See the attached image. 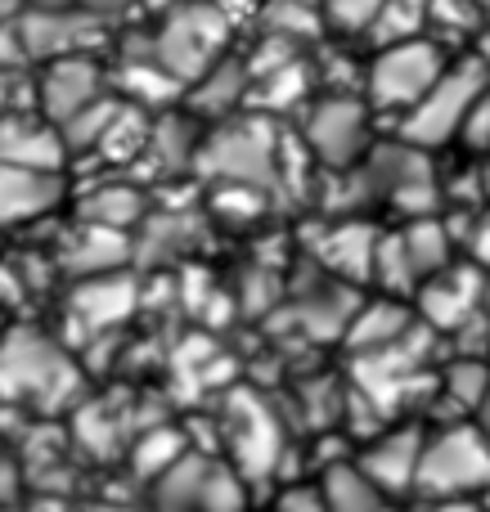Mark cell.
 Instances as JSON below:
<instances>
[{
	"mask_svg": "<svg viewBox=\"0 0 490 512\" xmlns=\"http://www.w3.org/2000/svg\"><path fill=\"white\" fill-rule=\"evenodd\" d=\"M185 454H189V445L180 432H171V427H149V432H140L131 445V468L140 481H158L162 472L176 468Z\"/></svg>",
	"mask_w": 490,
	"mask_h": 512,
	"instance_id": "cell-25",
	"label": "cell"
},
{
	"mask_svg": "<svg viewBox=\"0 0 490 512\" xmlns=\"http://www.w3.org/2000/svg\"><path fill=\"white\" fill-rule=\"evenodd\" d=\"M482 319L490 324V283H486V292H482Z\"/></svg>",
	"mask_w": 490,
	"mask_h": 512,
	"instance_id": "cell-35",
	"label": "cell"
},
{
	"mask_svg": "<svg viewBox=\"0 0 490 512\" xmlns=\"http://www.w3.org/2000/svg\"><path fill=\"white\" fill-rule=\"evenodd\" d=\"M131 234L122 230H104V225H86L81 221L77 230L63 239L59 248V265L63 274H72V279H95V274H117L131 265Z\"/></svg>",
	"mask_w": 490,
	"mask_h": 512,
	"instance_id": "cell-17",
	"label": "cell"
},
{
	"mask_svg": "<svg viewBox=\"0 0 490 512\" xmlns=\"http://www.w3.org/2000/svg\"><path fill=\"white\" fill-rule=\"evenodd\" d=\"M248 86H252L248 63L225 54L221 63H212V68L194 81V86H185L180 99H189V108H194L198 117H230L234 108L248 104Z\"/></svg>",
	"mask_w": 490,
	"mask_h": 512,
	"instance_id": "cell-19",
	"label": "cell"
},
{
	"mask_svg": "<svg viewBox=\"0 0 490 512\" xmlns=\"http://www.w3.org/2000/svg\"><path fill=\"white\" fill-rule=\"evenodd\" d=\"M486 387H490V364L482 355H459V360L441 373V391H446V400L459 405V414H477L486 400Z\"/></svg>",
	"mask_w": 490,
	"mask_h": 512,
	"instance_id": "cell-26",
	"label": "cell"
},
{
	"mask_svg": "<svg viewBox=\"0 0 490 512\" xmlns=\"http://www.w3.org/2000/svg\"><path fill=\"white\" fill-rule=\"evenodd\" d=\"M194 171L221 185H243L275 194L284 180V135L270 117H225L207 140H198Z\"/></svg>",
	"mask_w": 490,
	"mask_h": 512,
	"instance_id": "cell-2",
	"label": "cell"
},
{
	"mask_svg": "<svg viewBox=\"0 0 490 512\" xmlns=\"http://www.w3.org/2000/svg\"><path fill=\"white\" fill-rule=\"evenodd\" d=\"M320 495H324V512H392L387 495L360 477L356 463H333L320 481Z\"/></svg>",
	"mask_w": 490,
	"mask_h": 512,
	"instance_id": "cell-23",
	"label": "cell"
},
{
	"mask_svg": "<svg viewBox=\"0 0 490 512\" xmlns=\"http://www.w3.org/2000/svg\"><path fill=\"white\" fill-rule=\"evenodd\" d=\"M68 185L63 171H27V167H0V230L32 225L50 216L63 203Z\"/></svg>",
	"mask_w": 490,
	"mask_h": 512,
	"instance_id": "cell-16",
	"label": "cell"
},
{
	"mask_svg": "<svg viewBox=\"0 0 490 512\" xmlns=\"http://www.w3.org/2000/svg\"><path fill=\"white\" fill-rule=\"evenodd\" d=\"M477 427L490 436V387H486V400H482V409H477Z\"/></svg>",
	"mask_w": 490,
	"mask_h": 512,
	"instance_id": "cell-32",
	"label": "cell"
},
{
	"mask_svg": "<svg viewBox=\"0 0 490 512\" xmlns=\"http://www.w3.org/2000/svg\"><path fill=\"white\" fill-rule=\"evenodd\" d=\"M482 59H486V63H490V41H486V50H482Z\"/></svg>",
	"mask_w": 490,
	"mask_h": 512,
	"instance_id": "cell-38",
	"label": "cell"
},
{
	"mask_svg": "<svg viewBox=\"0 0 490 512\" xmlns=\"http://www.w3.org/2000/svg\"><path fill=\"white\" fill-rule=\"evenodd\" d=\"M275 512H324L320 486H293V490H284V495H279V504H275Z\"/></svg>",
	"mask_w": 490,
	"mask_h": 512,
	"instance_id": "cell-31",
	"label": "cell"
},
{
	"mask_svg": "<svg viewBox=\"0 0 490 512\" xmlns=\"http://www.w3.org/2000/svg\"><path fill=\"white\" fill-rule=\"evenodd\" d=\"M414 324H419V319H414V310L401 306V297H387V292H383V297H374V301H365V306L351 310L347 342L356 346L360 355H369V351H383V346L401 342Z\"/></svg>",
	"mask_w": 490,
	"mask_h": 512,
	"instance_id": "cell-20",
	"label": "cell"
},
{
	"mask_svg": "<svg viewBox=\"0 0 490 512\" xmlns=\"http://www.w3.org/2000/svg\"><path fill=\"white\" fill-rule=\"evenodd\" d=\"M378 9H383V0H320V18L324 27H333V32H369V23L378 18Z\"/></svg>",
	"mask_w": 490,
	"mask_h": 512,
	"instance_id": "cell-28",
	"label": "cell"
},
{
	"mask_svg": "<svg viewBox=\"0 0 490 512\" xmlns=\"http://www.w3.org/2000/svg\"><path fill=\"white\" fill-rule=\"evenodd\" d=\"M77 212H81V221L86 225H104V230L135 234V225L149 216V198H144L135 185L108 180V185H95L86 198H81Z\"/></svg>",
	"mask_w": 490,
	"mask_h": 512,
	"instance_id": "cell-22",
	"label": "cell"
},
{
	"mask_svg": "<svg viewBox=\"0 0 490 512\" xmlns=\"http://www.w3.org/2000/svg\"><path fill=\"white\" fill-rule=\"evenodd\" d=\"M32 95H36V113L45 122L63 126L90 108L95 99H104V68H99L90 54H68V59H50L41 68V77L32 81Z\"/></svg>",
	"mask_w": 490,
	"mask_h": 512,
	"instance_id": "cell-12",
	"label": "cell"
},
{
	"mask_svg": "<svg viewBox=\"0 0 490 512\" xmlns=\"http://www.w3.org/2000/svg\"><path fill=\"white\" fill-rule=\"evenodd\" d=\"M419 454H423V432L414 423L396 427V432H383L360 450L356 472L378 486L383 495H401V490H414V472H419Z\"/></svg>",
	"mask_w": 490,
	"mask_h": 512,
	"instance_id": "cell-15",
	"label": "cell"
},
{
	"mask_svg": "<svg viewBox=\"0 0 490 512\" xmlns=\"http://www.w3.org/2000/svg\"><path fill=\"white\" fill-rule=\"evenodd\" d=\"M230 18L212 5V0H180L162 14L158 32L149 36L153 63L167 77H176L180 86H194L212 63H221L230 54Z\"/></svg>",
	"mask_w": 490,
	"mask_h": 512,
	"instance_id": "cell-3",
	"label": "cell"
},
{
	"mask_svg": "<svg viewBox=\"0 0 490 512\" xmlns=\"http://www.w3.org/2000/svg\"><path fill=\"white\" fill-rule=\"evenodd\" d=\"M374 243H378V234L365 230L360 221H338L320 234L315 256L324 261V270L342 274L351 283H369V274H374Z\"/></svg>",
	"mask_w": 490,
	"mask_h": 512,
	"instance_id": "cell-21",
	"label": "cell"
},
{
	"mask_svg": "<svg viewBox=\"0 0 490 512\" xmlns=\"http://www.w3.org/2000/svg\"><path fill=\"white\" fill-rule=\"evenodd\" d=\"M216 427L225 432L230 468L243 481H266L284 459V423L257 396V391H230L216 414Z\"/></svg>",
	"mask_w": 490,
	"mask_h": 512,
	"instance_id": "cell-7",
	"label": "cell"
},
{
	"mask_svg": "<svg viewBox=\"0 0 490 512\" xmlns=\"http://www.w3.org/2000/svg\"><path fill=\"white\" fill-rule=\"evenodd\" d=\"M477 499H482V512H490V486L482 490V495H477Z\"/></svg>",
	"mask_w": 490,
	"mask_h": 512,
	"instance_id": "cell-36",
	"label": "cell"
},
{
	"mask_svg": "<svg viewBox=\"0 0 490 512\" xmlns=\"http://www.w3.org/2000/svg\"><path fill=\"white\" fill-rule=\"evenodd\" d=\"M482 185H486V203H490V167L482 171Z\"/></svg>",
	"mask_w": 490,
	"mask_h": 512,
	"instance_id": "cell-37",
	"label": "cell"
},
{
	"mask_svg": "<svg viewBox=\"0 0 490 512\" xmlns=\"http://www.w3.org/2000/svg\"><path fill=\"white\" fill-rule=\"evenodd\" d=\"M81 369L68 346L36 324H9L0 333V405L32 414H63L81 405Z\"/></svg>",
	"mask_w": 490,
	"mask_h": 512,
	"instance_id": "cell-1",
	"label": "cell"
},
{
	"mask_svg": "<svg viewBox=\"0 0 490 512\" xmlns=\"http://www.w3.org/2000/svg\"><path fill=\"white\" fill-rule=\"evenodd\" d=\"M81 512H135V508H126V504H86Z\"/></svg>",
	"mask_w": 490,
	"mask_h": 512,
	"instance_id": "cell-33",
	"label": "cell"
},
{
	"mask_svg": "<svg viewBox=\"0 0 490 512\" xmlns=\"http://www.w3.org/2000/svg\"><path fill=\"white\" fill-rule=\"evenodd\" d=\"M374 153L360 158V176H365L369 194H383L392 207L410 216H432L441 203V185L432 176V162L423 149L396 140V144H369Z\"/></svg>",
	"mask_w": 490,
	"mask_h": 512,
	"instance_id": "cell-10",
	"label": "cell"
},
{
	"mask_svg": "<svg viewBox=\"0 0 490 512\" xmlns=\"http://www.w3.org/2000/svg\"><path fill=\"white\" fill-rule=\"evenodd\" d=\"M68 149L54 122H45L36 108H5L0 113V167L27 171H63Z\"/></svg>",
	"mask_w": 490,
	"mask_h": 512,
	"instance_id": "cell-14",
	"label": "cell"
},
{
	"mask_svg": "<svg viewBox=\"0 0 490 512\" xmlns=\"http://www.w3.org/2000/svg\"><path fill=\"white\" fill-rule=\"evenodd\" d=\"M446 50L437 41H396V45H378L374 63L365 68V81H360V99L378 113H396L405 117L423 95L432 90V81L446 72Z\"/></svg>",
	"mask_w": 490,
	"mask_h": 512,
	"instance_id": "cell-6",
	"label": "cell"
},
{
	"mask_svg": "<svg viewBox=\"0 0 490 512\" xmlns=\"http://www.w3.org/2000/svg\"><path fill=\"white\" fill-rule=\"evenodd\" d=\"M9 108V77H0V113Z\"/></svg>",
	"mask_w": 490,
	"mask_h": 512,
	"instance_id": "cell-34",
	"label": "cell"
},
{
	"mask_svg": "<svg viewBox=\"0 0 490 512\" xmlns=\"http://www.w3.org/2000/svg\"><path fill=\"white\" fill-rule=\"evenodd\" d=\"M257 23L266 27L270 41L293 45V50L324 32L320 9L306 5V0H266V5H257Z\"/></svg>",
	"mask_w": 490,
	"mask_h": 512,
	"instance_id": "cell-24",
	"label": "cell"
},
{
	"mask_svg": "<svg viewBox=\"0 0 490 512\" xmlns=\"http://www.w3.org/2000/svg\"><path fill=\"white\" fill-rule=\"evenodd\" d=\"M302 144L329 171L360 167V158L369 153V104L351 90H333V95L315 99L306 108Z\"/></svg>",
	"mask_w": 490,
	"mask_h": 512,
	"instance_id": "cell-9",
	"label": "cell"
},
{
	"mask_svg": "<svg viewBox=\"0 0 490 512\" xmlns=\"http://www.w3.org/2000/svg\"><path fill=\"white\" fill-rule=\"evenodd\" d=\"M153 486V512H243L248 481L221 459L185 454Z\"/></svg>",
	"mask_w": 490,
	"mask_h": 512,
	"instance_id": "cell-8",
	"label": "cell"
},
{
	"mask_svg": "<svg viewBox=\"0 0 490 512\" xmlns=\"http://www.w3.org/2000/svg\"><path fill=\"white\" fill-rule=\"evenodd\" d=\"M486 86H490V63L482 59V54H477V59L468 54V59L446 63V72L432 81L428 95L396 122V135H401L405 144H414V149H423V153L441 149V144H450L459 135L468 108H473V99L482 95Z\"/></svg>",
	"mask_w": 490,
	"mask_h": 512,
	"instance_id": "cell-5",
	"label": "cell"
},
{
	"mask_svg": "<svg viewBox=\"0 0 490 512\" xmlns=\"http://www.w3.org/2000/svg\"><path fill=\"white\" fill-rule=\"evenodd\" d=\"M455 140H464L473 153H490V86L473 99V108H468V117H464Z\"/></svg>",
	"mask_w": 490,
	"mask_h": 512,
	"instance_id": "cell-29",
	"label": "cell"
},
{
	"mask_svg": "<svg viewBox=\"0 0 490 512\" xmlns=\"http://www.w3.org/2000/svg\"><path fill=\"white\" fill-rule=\"evenodd\" d=\"M464 248H468V261H473L477 270H490V203L482 212H473L468 234H464Z\"/></svg>",
	"mask_w": 490,
	"mask_h": 512,
	"instance_id": "cell-30",
	"label": "cell"
},
{
	"mask_svg": "<svg viewBox=\"0 0 490 512\" xmlns=\"http://www.w3.org/2000/svg\"><path fill=\"white\" fill-rule=\"evenodd\" d=\"M135 310V279L126 270L117 274H95V279H77L68 301V315L90 333H108Z\"/></svg>",
	"mask_w": 490,
	"mask_h": 512,
	"instance_id": "cell-18",
	"label": "cell"
},
{
	"mask_svg": "<svg viewBox=\"0 0 490 512\" xmlns=\"http://www.w3.org/2000/svg\"><path fill=\"white\" fill-rule=\"evenodd\" d=\"M414 292H419L423 328H432V333H455V328H464L468 319L482 310L486 279H482L477 265H455L450 261L446 270H437L432 279H423Z\"/></svg>",
	"mask_w": 490,
	"mask_h": 512,
	"instance_id": "cell-13",
	"label": "cell"
},
{
	"mask_svg": "<svg viewBox=\"0 0 490 512\" xmlns=\"http://www.w3.org/2000/svg\"><path fill=\"white\" fill-rule=\"evenodd\" d=\"M423 27H428V0H383L365 36H374V45H396L423 36Z\"/></svg>",
	"mask_w": 490,
	"mask_h": 512,
	"instance_id": "cell-27",
	"label": "cell"
},
{
	"mask_svg": "<svg viewBox=\"0 0 490 512\" xmlns=\"http://www.w3.org/2000/svg\"><path fill=\"white\" fill-rule=\"evenodd\" d=\"M18 41H23L27 59H68V54H90L99 45L104 18L86 14L81 5L68 9H23L14 18Z\"/></svg>",
	"mask_w": 490,
	"mask_h": 512,
	"instance_id": "cell-11",
	"label": "cell"
},
{
	"mask_svg": "<svg viewBox=\"0 0 490 512\" xmlns=\"http://www.w3.org/2000/svg\"><path fill=\"white\" fill-rule=\"evenodd\" d=\"M490 486V436L477 423H446L423 436L414 490L428 499H477Z\"/></svg>",
	"mask_w": 490,
	"mask_h": 512,
	"instance_id": "cell-4",
	"label": "cell"
}]
</instances>
